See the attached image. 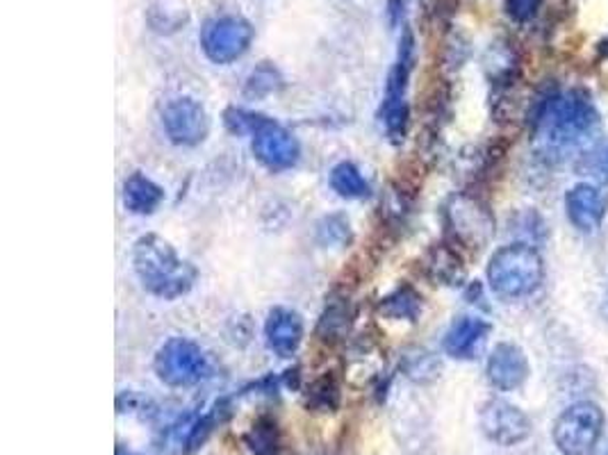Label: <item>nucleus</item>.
Returning <instances> with one entry per match:
<instances>
[{
  "label": "nucleus",
  "mask_w": 608,
  "mask_h": 455,
  "mask_svg": "<svg viewBox=\"0 0 608 455\" xmlns=\"http://www.w3.org/2000/svg\"><path fill=\"white\" fill-rule=\"evenodd\" d=\"M531 134L543 155H565L588 144L599 128V115L588 91L556 87L540 91L531 105Z\"/></svg>",
  "instance_id": "1"
},
{
  "label": "nucleus",
  "mask_w": 608,
  "mask_h": 455,
  "mask_svg": "<svg viewBox=\"0 0 608 455\" xmlns=\"http://www.w3.org/2000/svg\"><path fill=\"white\" fill-rule=\"evenodd\" d=\"M134 273L142 285L160 299H178L187 294L196 280V269L178 258L174 247L158 235L140 237L132 251Z\"/></svg>",
  "instance_id": "2"
},
{
  "label": "nucleus",
  "mask_w": 608,
  "mask_h": 455,
  "mask_svg": "<svg viewBox=\"0 0 608 455\" xmlns=\"http://www.w3.org/2000/svg\"><path fill=\"white\" fill-rule=\"evenodd\" d=\"M545 278V264L531 243H511L499 249L488 262V283L506 299L533 294Z\"/></svg>",
  "instance_id": "3"
},
{
  "label": "nucleus",
  "mask_w": 608,
  "mask_h": 455,
  "mask_svg": "<svg viewBox=\"0 0 608 455\" xmlns=\"http://www.w3.org/2000/svg\"><path fill=\"white\" fill-rule=\"evenodd\" d=\"M604 412L593 401L563 410L554 424V442L563 455H593L604 433Z\"/></svg>",
  "instance_id": "4"
},
{
  "label": "nucleus",
  "mask_w": 608,
  "mask_h": 455,
  "mask_svg": "<svg viewBox=\"0 0 608 455\" xmlns=\"http://www.w3.org/2000/svg\"><path fill=\"white\" fill-rule=\"evenodd\" d=\"M155 371L169 388H192L208 376V358L200 351V346L174 337L160 346L155 356Z\"/></svg>",
  "instance_id": "5"
},
{
  "label": "nucleus",
  "mask_w": 608,
  "mask_h": 455,
  "mask_svg": "<svg viewBox=\"0 0 608 455\" xmlns=\"http://www.w3.org/2000/svg\"><path fill=\"white\" fill-rule=\"evenodd\" d=\"M253 42V25L242 17H217L200 30V48L215 64L240 59Z\"/></svg>",
  "instance_id": "6"
},
{
  "label": "nucleus",
  "mask_w": 608,
  "mask_h": 455,
  "mask_svg": "<svg viewBox=\"0 0 608 455\" xmlns=\"http://www.w3.org/2000/svg\"><path fill=\"white\" fill-rule=\"evenodd\" d=\"M413 55H415V40L413 32L405 28L399 42V57L392 66L386 85V102H383V121L388 132L399 139L405 132V121H409V110H405V87H409V76L413 68ZM403 139V137H401Z\"/></svg>",
  "instance_id": "7"
},
{
  "label": "nucleus",
  "mask_w": 608,
  "mask_h": 455,
  "mask_svg": "<svg viewBox=\"0 0 608 455\" xmlns=\"http://www.w3.org/2000/svg\"><path fill=\"white\" fill-rule=\"evenodd\" d=\"M445 215L449 232L467 249H484L495 232V221L488 207L471 196H454Z\"/></svg>",
  "instance_id": "8"
},
{
  "label": "nucleus",
  "mask_w": 608,
  "mask_h": 455,
  "mask_svg": "<svg viewBox=\"0 0 608 455\" xmlns=\"http://www.w3.org/2000/svg\"><path fill=\"white\" fill-rule=\"evenodd\" d=\"M166 137L178 147H196L210 132L208 112L194 98H176L162 110Z\"/></svg>",
  "instance_id": "9"
},
{
  "label": "nucleus",
  "mask_w": 608,
  "mask_h": 455,
  "mask_svg": "<svg viewBox=\"0 0 608 455\" xmlns=\"http://www.w3.org/2000/svg\"><path fill=\"white\" fill-rule=\"evenodd\" d=\"M481 431L499 446H515L531 435L529 416L513 403L492 399L481 408Z\"/></svg>",
  "instance_id": "10"
},
{
  "label": "nucleus",
  "mask_w": 608,
  "mask_h": 455,
  "mask_svg": "<svg viewBox=\"0 0 608 455\" xmlns=\"http://www.w3.org/2000/svg\"><path fill=\"white\" fill-rule=\"evenodd\" d=\"M256 158L272 171H285L298 162V142L283 126L267 119L253 134Z\"/></svg>",
  "instance_id": "11"
},
{
  "label": "nucleus",
  "mask_w": 608,
  "mask_h": 455,
  "mask_svg": "<svg viewBox=\"0 0 608 455\" xmlns=\"http://www.w3.org/2000/svg\"><path fill=\"white\" fill-rule=\"evenodd\" d=\"M488 380L499 392H513L529 378V360L518 344H497L488 358Z\"/></svg>",
  "instance_id": "12"
},
{
  "label": "nucleus",
  "mask_w": 608,
  "mask_h": 455,
  "mask_svg": "<svg viewBox=\"0 0 608 455\" xmlns=\"http://www.w3.org/2000/svg\"><path fill=\"white\" fill-rule=\"evenodd\" d=\"M565 213L574 228L584 235H593L601 228L606 217V198L595 185L579 183L565 194Z\"/></svg>",
  "instance_id": "13"
},
{
  "label": "nucleus",
  "mask_w": 608,
  "mask_h": 455,
  "mask_svg": "<svg viewBox=\"0 0 608 455\" xmlns=\"http://www.w3.org/2000/svg\"><path fill=\"white\" fill-rule=\"evenodd\" d=\"M264 337L267 346L281 358H290L296 354V348L303 339V322L296 312L276 307L269 312L264 324Z\"/></svg>",
  "instance_id": "14"
},
{
  "label": "nucleus",
  "mask_w": 608,
  "mask_h": 455,
  "mask_svg": "<svg viewBox=\"0 0 608 455\" xmlns=\"http://www.w3.org/2000/svg\"><path fill=\"white\" fill-rule=\"evenodd\" d=\"M490 335V324L479 317H460L445 335V351L456 360L477 358Z\"/></svg>",
  "instance_id": "15"
},
{
  "label": "nucleus",
  "mask_w": 608,
  "mask_h": 455,
  "mask_svg": "<svg viewBox=\"0 0 608 455\" xmlns=\"http://www.w3.org/2000/svg\"><path fill=\"white\" fill-rule=\"evenodd\" d=\"M164 192L142 173H132L123 185V203L132 215H151L162 203Z\"/></svg>",
  "instance_id": "16"
},
{
  "label": "nucleus",
  "mask_w": 608,
  "mask_h": 455,
  "mask_svg": "<svg viewBox=\"0 0 608 455\" xmlns=\"http://www.w3.org/2000/svg\"><path fill=\"white\" fill-rule=\"evenodd\" d=\"M426 269L437 283H445V285H458L465 278L463 258L458 256V251L447 247V243H441V247L431 249L426 258Z\"/></svg>",
  "instance_id": "17"
},
{
  "label": "nucleus",
  "mask_w": 608,
  "mask_h": 455,
  "mask_svg": "<svg viewBox=\"0 0 608 455\" xmlns=\"http://www.w3.org/2000/svg\"><path fill=\"white\" fill-rule=\"evenodd\" d=\"M486 68L497 85H509L518 76V55L509 44H492L486 55Z\"/></svg>",
  "instance_id": "18"
},
{
  "label": "nucleus",
  "mask_w": 608,
  "mask_h": 455,
  "mask_svg": "<svg viewBox=\"0 0 608 455\" xmlns=\"http://www.w3.org/2000/svg\"><path fill=\"white\" fill-rule=\"evenodd\" d=\"M330 187L343 198H365L369 194L367 181L351 162H340L330 171Z\"/></svg>",
  "instance_id": "19"
},
{
  "label": "nucleus",
  "mask_w": 608,
  "mask_h": 455,
  "mask_svg": "<svg viewBox=\"0 0 608 455\" xmlns=\"http://www.w3.org/2000/svg\"><path fill=\"white\" fill-rule=\"evenodd\" d=\"M420 307H422V299L409 288L397 290L381 303V312L392 319H415Z\"/></svg>",
  "instance_id": "20"
},
{
  "label": "nucleus",
  "mask_w": 608,
  "mask_h": 455,
  "mask_svg": "<svg viewBox=\"0 0 608 455\" xmlns=\"http://www.w3.org/2000/svg\"><path fill=\"white\" fill-rule=\"evenodd\" d=\"M317 239L324 247H345L351 241L349 221L343 215H330L317 226Z\"/></svg>",
  "instance_id": "21"
},
{
  "label": "nucleus",
  "mask_w": 608,
  "mask_h": 455,
  "mask_svg": "<svg viewBox=\"0 0 608 455\" xmlns=\"http://www.w3.org/2000/svg\"><path fill=\"white\" fill-rule=\"evenodd\" d=\"M253 455H279V431L274 422H258L247 437Z\"/></svg>",
  "instance_id": "22"
},
{
  "label": "nucleus",
  "mask_w": 608,
  "mask_h": 455,
  "mask_svg": "<svg viewBox=\"0 0 608 455\" xmlns=\"http://www.w3.org/2000/svg\"><path fill=\"white\" fill-rule=\"evenodd\" d=\"M281 83L283 80H281V74L276 72V68L272 64L262 62L247 80V94L260 98V96H267V94L281 89Z\"/></svg>",
  "instance_id": "23"
},
{
  "label": "nucleus",
  "mask_w": 608,
  "mask_h": 455,
  "mask_svg": "<svg viewBox=\"0 0 608 455\" xmlns=\"http://www.w3.org/2000/svg\"><path fill=\"white\" fill-rule=\"evenodd\" d=\"M337 403H340V392H337V384L330 378H322L313 384L308 394L311 408H315L317 412H333Z\"/></svg>",
  "instance_id": "24"
},
{
  "label": "nucleus",
  "mask_w": 608,
  "mask_h": 455,
  "mask_svg": "<svg viewBox=\"0 0 608 455\" xmlns=\"http://www.w3.org/2000/svg\"><path fill=\"white\" fill-rule=\"evenodd\" d=\"M264 121H267V117L247 112V110H238V108H230L224 115V123L232 134H256Z\"/></svg>",
  "instance_id": "25"
},
{
  "label": "nucleus",
  "mask_w": 608,
  "mask_h": 455,
  "mask_svg": "<svg viewBox=\"0 0 608 455\" xmlns=\"http://www.w3.org/2000/svg\"><path fill=\"white\" fill-rule=\"evenodd\" d=\"M545 0H503V10L515 23H529L543 10Z\"/></svg>",
  "instance_id": "26"
},
{
  "label": "nucleus",
  "mask_w": 608,
  "mask_h": 455,
  "mask_svg": "<svg viewBox=\"0 0 608 455\" xmlns=\"http://www.w3.org/2000/svg\"><path fill=\"white\" fill-rule=\"evenodd\" d=\"M347 326H349V312H347V307L340 305V303H333L324 312L322 324H319V333H324L326 339H328V335L335 337L337 333H343Z\"/></svg>",
  "instance_id": "27"
},
{
  "label": "nucleus",
  "mask_w": 608,
  "mask_h": 455,
  "mask_svg": "<svg viewBox=\"0 0 608 455\" xmlns=\"http://www.w3.org/2000/svg\"><path fill=\"white\" fill-rule=\"evenodd\" d=\"M119 455H123V451H119Z\"/></svg>",
  "instance_id": "28"
}]
</instances>
